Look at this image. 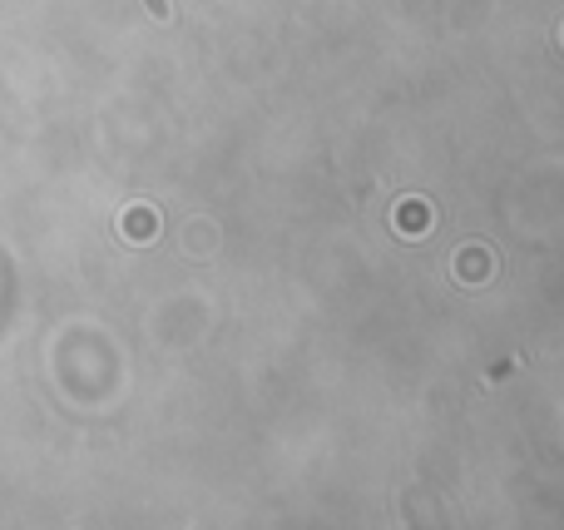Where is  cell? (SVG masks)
<instances>
[{
  "label": "cell",
  "instance_id": "obj_1",
  "mask_svg": "<svg viewBox=\"0 0 564 530\" xmlns=\"http://www.w3.org/2000/svg\"><path fill=\"white\" fill-rule=\"evenodd\" d=\"M401 239H421V233H426L431 228V208L426 204H401Z\"/></svg>",
  "mask_w": 564,
  "mask_h": 530
},
{
  "label": "cell",
  "instance_id": "obj_2",
  "mask_svg": "<svg viewBox=\"0 0 564 530\" xmlns=\"http://www.w3.org/2000/svg\"><path fill=\"white\" fill-rule=\"evenodd\" d=\"M124 228H129V239H134V243H149L154 228H159V218H154V208H129Z\"/></svg>",
  "mask_w": 564,
  "mask_h": 530
}]
</instances>
